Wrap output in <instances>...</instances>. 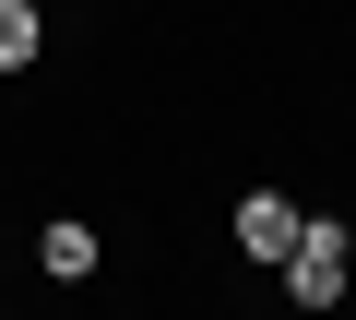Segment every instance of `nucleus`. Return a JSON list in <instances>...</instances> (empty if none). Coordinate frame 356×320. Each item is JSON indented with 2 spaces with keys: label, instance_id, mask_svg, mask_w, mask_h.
I'll list each match as a JSON object with an SVG mask.
<instances>
[{
  "label": "nucleus",
  "instance_id": "obj_5",
  "mask_svg": "<svg viewBox=\"0 0 356 320\" xmlns=\"http://www.w3.org/2000/svg\"><path fill=\"white\" fill-rule=\"evenodd\" d=\"M36 12H48V0H36Z\"/></svg>",
  "mask_w": 356,
  "mask_h": 320
},
{
  "label": "nucleus",
  "instance_id": "obj_4",
  "mask_svg": "<svg viewBox=\"0 0 356 320\" xmlns=\"http://www.w3.org/2000/svg\"><path fill=\"white\" fill-rule=\"evenodd\" d=\"M48 48V12H36V0H0V71H24Z\"/></svg>",
  "mask_w": 356,
  "mask_h": 320
},
{
  "label": "nucleus",
  "instance_id": "obj_1",
  "mask_svg": "<svg viewBox=\"0 0 356 320\" xmlns=\"http://www.w3.org/2000/svg\"><path fill=\"white\" fill-rule=\"evenodd\" d=\"M273 273H285V296H297V308H344V285H356V237H344L332 214H309V226H297V249H285Z\"/></svg>",
  "mask_w": 356,
  "mask_h": 320
},
{
  "label": "nucleus",
  "instance_id": "obj_2",
  "mask_svg": "<svg viewBox=\"0 0 356 320\" xmlns=\"http://www.w3.org/2000/svg\"><path fill=\"white\" fill-rule=\"evenodd\" d=\"M297 226H309V214H297L285 190H250V202H238V249H250V261H285Z\"/></svg>",
  "mask_w": 356,
  "mask_h": 320
},
{
  "label": "nucleus",
  "instance_id": "obj_3",
  "mask_svg": "<svg viewBox=\"0 0 356 320\" xmlns=\"http://www.w3.org/2000/svg\"><path fill=\"white\" fill-rule=\"evenodd\" d=\"M36 273H48V285H83V273H95V226H83V214L36 226Z\"/></svg>",
  "mask_w": 356,
  "mask_h": 320
}]
</instances>
